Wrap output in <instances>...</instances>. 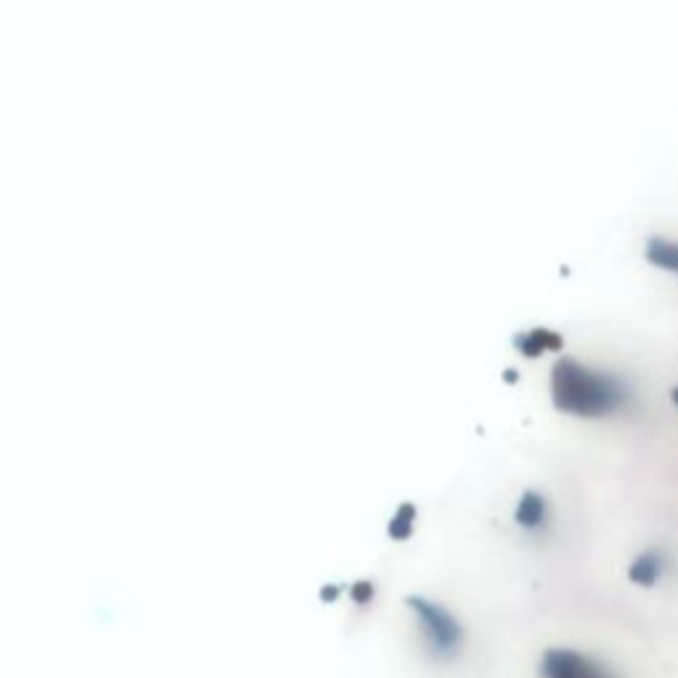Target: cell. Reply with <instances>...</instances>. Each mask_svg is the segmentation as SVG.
<instances>
[{
    "mask_svg": "<svg viewBox=\"0 0 678 678\" xmlns=\"http://www.w3.org/2000/svg\"><path fill=\"white\" fill-rule=\"evenodd\" d=\"M514 522L520 525L522 530L535 533V530L546 528L549 522V501L538 490H525L517 501V509H514Z\"/></svg>",
    "mask_w": 678,
    "mask_h": 678,
    "instance_id": "obj_4",
    "label": "cell"
},
{
    "mask_svg": "<svg viewBox=\"0 0 678 678\" xmlns=\"http://www.w3.org/2000/svg\"><path fill=\"white\" fill-rule=\"evenodd\" d=\"M543 676L546 678H610L607 671L591 663L588 657L570 652V649H554L546 655L543 663Z\"/></svg>",
    "mask_w": 678,
    "mask_h": 678,
    "instance_id": "obj_3",
    "label": "cell"
},
{
    "mask_svg": "<svg viewBox=\"0 0 678 678\" xmlns=\"http://www.w3.org/2000/svg\"><path fill=\"white\" fill-rule=\"evenodd\" d=\"M671 400H673V408L678 411V387H673V390H671Z\"/></svg>",
    "mask_w": 678,
    "mask_h": 678,
    "instance_id": "obj_8",
    "label": "cell"
},
{
    "mask_svg": "<svg viewBox=\"0 0 678 678\" xmlns=\"http://www.w3.org/2000/svg\"><path fill=\"white\" fill-rule=\"evenodd\" d=\"M408 604H411V610L416 612V618L422 623L427 644L435 649L437 655H448V652L459 647L464 633H461L459 623L451 618V612H445L440 604L427 602L422 596H414Z\"/></svg>",
    "mask_w": 678,
    "mask_h": 678,
    "instance_id": "obj_2",
    "label": "cell"
},
{
    "mask_svg": "<svg viewBox=\"0 0 678 678\" xmlns=\"http://www.w3.org/2000/svg\"><path fill=\"white\" fill-rule=\"evenodd\" d=\"M551 403L578 419H604L628 403V387L610 371L591 369L575 358H562L551 369Z\"/></svg>",
    "mask_w": 678,
    "mask_h": 678,
    "instance_id": "obj_1",
    "label": "cell"
},
{
    "mask_svg": "<svg viewBox=\"0 0 678 678\" xmlns=\"http://www.w3.org/2000/svg\"><path fill=\"white\" fill-rule=\"evenodd\" d=\"M644 255L655 268L678 276V242L663 239V236H652L647 242V249H644Z\"/></svg>",
    "mask_w": 678,
    "mask_h": 678,
    "instance_id": "obj_6",
    "label": "cell"
},
{
    "mask_svg": "<svg viewBox=\"0 0 678 678\" xmlns=\"http://www.w3.org/2000/svg\"><path fill=\"white\" fill-rule=\"evenodd\" d=\"M559 347H562V337L557 332H549V329H530V332L517 337V350L525 358H538L546 350H559Z\"/></svg>",
    "mask_w": 678,
    "mask_h": 678,
    "instance_id": "obj_7",
    "label": "cell"
},
{
    "mask_svg": "<svg viewBox=\"0 0 678 678\" xmlns=\"http://www.w3.org/2000/svg\"><path fill=\"white\" fill-rule=\"evenodd\" d=\"M663 575V551L649 549L644 554L633 559L631 570H628V578L639 586H655Z\"/></svg>",
    "mask_w": 678,
    "mask_h": 678,
    "instance_id": "obj_5",
    "label": "cell"
}]
</instances>
